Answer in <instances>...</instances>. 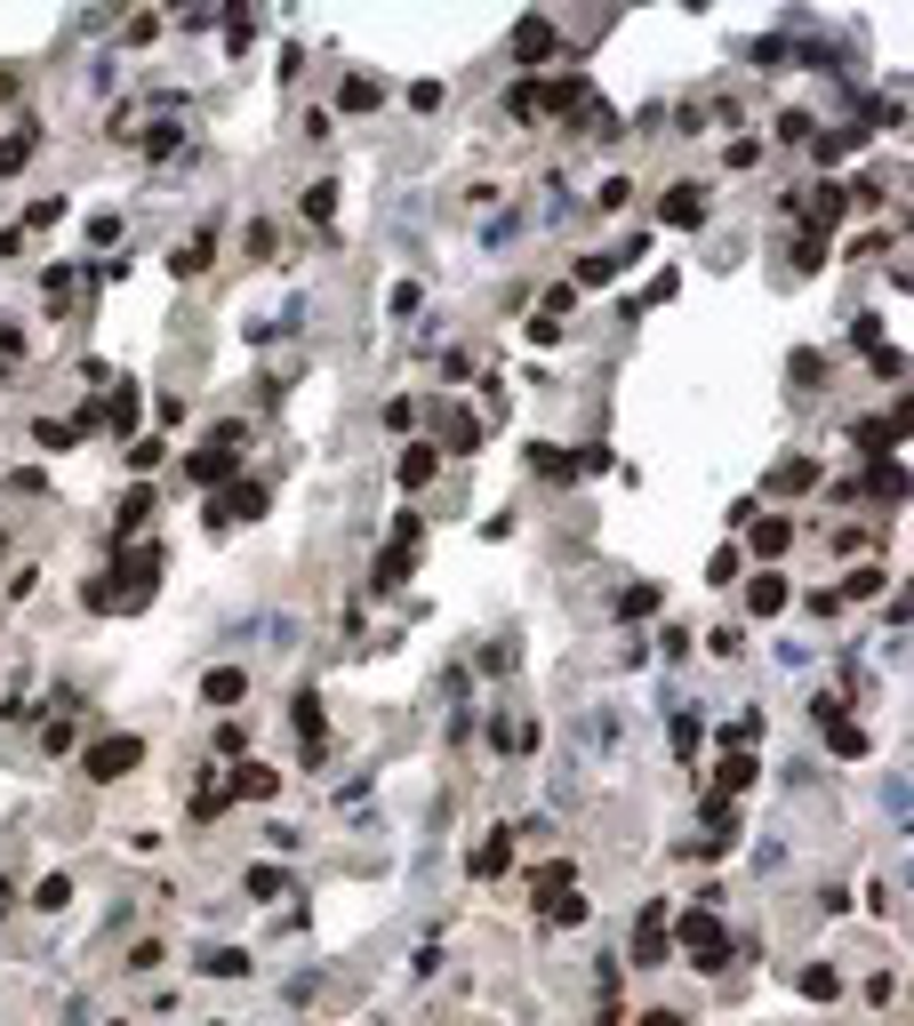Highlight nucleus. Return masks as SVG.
Returning a JSON list of instances; mask_svg holds the SVG:
<instances>
[{"label":"nucleus","mask_w":914,"mask_h":1026,"mask_svg":"<svg viewBox=\"0 0 914 1026\" xmlns=\"http://www.w3.org/2000/svg\"><path fill=\"white\" fill-rule=\"evenodd\" d=\"M442 441H450V458H465L473 441H482V418H465V409H442Z\"/></svg>","instance_id":"obj_22"},{"label":"nucleus","mask_w":914,"mask_h":1026,"mask_svg":"<svg viewBox=\"0 0 914 1026\" xmlns=\"http://www.w3.org/2000/svg\"><path fill=\"white\" fill-rule=\"evenodd\" d=\"M505 113H514V121H546V96H537V81H514V96H505Z\"/></svg>","instance_id":"obj_29"},{"label":"nucleus","mask_w":914,"mask_h":1026,"mask_svg":"<svg viewBox=\"0 0 914 1026\" xmlns=\"http://www.w3.org/2000/svg\"><path fill=\"white\" fill-rule=\"evenodd\" d=\"M32 153H41V129H32V121H17L9 136H0V177H17V168H24Z\"/></svg>","instance_id":"obj_18"},{"label":"nucleus","mask_w":914,"mask_h":1026,"mask_svg":"<svg viewBox=\"0 0 914 1026\" xmlns=\"http://www.w3.org/2000/svg\"><path fill=\"white\" fill-rule=\"evenodd\" d=\"M41 755H73V714H57V722L41 730Z\"/></svg>","instance_id":"obj_35"},{"label":"nucleus","mask_w":914,"mask_h":1026,"mask_svg":"<svg viewBox=\"0 0 914 1026\" xmlns=\"http://www.w3.org/2000/svg\"><path fill=\"white\" fill-rule=\"evenodd\" d=\"M658 225H682V233H690V225H706V185H690V177H682V185H666Z\"/></svg>","instance_id":"obj_7"},{"label":"nucleus","mask_w":914,"mask_h":1026,"mask_svg":"<svg viewBox=\"0 0 914 1026\" xmlns=\"http://www.w3.org/2000/svg\"><path fill=\"white\" fill-rule=\"evenodd\" d=\"M674 946H682V963L690 971H730V931H722V922H715V906H690L682 922H674Z\"/></svg>","instance_id":"obj_1"},{"label":"nucleus","mask_w":914,"mask_h":1026,"mask_svg":"<svg viewBox=\"0 0 914 1026\" xmlns=\"http://www.w3.org/2000/svg\"><path fill=\"white\" fill-rule=\"evenodd\" d=\"M41 297H49V305L73 297V265H49V273H41Z\"/></svg>","instance_id":"obj_40"},{"label":"nucleus","mask_w":914,"mask_h":1026,"mask_svg":"<svg viewBox=\"0 0 914 1026\" xmlns=\"http://www.w3.org/2000/svg\"><path fill=\"white\" fill-rule=\"evenodd\" d=\"M747 57H754V64H762V73H778V64H787V57H794V49H787V41H778V32H770V41H754V49H747Z\"/></svg>","instance_id":"obj_42"},{"label":"nucleus","mask_w":914,"mask_h":1026,"mask_svg":"<svg viewBox=\"0 0 914 1026\" xmlns=\"http://www.w3.org/2000/svg\"><path fill=\"white\" fill-rule=\"evenodd\" d=\"M802 995H810V1003H834L842 978H834V971H802Z\"/></svg>","instance_id":"obj_39"},{"label":"nucleus","mask_w":914,"mask_h":1026,"mask_svg":"<svg viewBox=\"0 0 914 1026\" xmlns=\"http://www.w3.org/2000/svg\"><path fill=\"white\" fill-rule=\"evenodd\" d=\"M505 866H514V834L497 827V834H490V842H482V850H473V859H465V874H473V882H497Z\"/></svg>","instance_id":"obj_10"},{"label":"nucleus","mask_w":914,"mask_h":1026,"mask_svg":"<svg viewBox=\"0 0 914 1026\" xmlns=\"http://www.w3.org/2000/svg\"><path fill=\"white\" fill-rule=\"evenodd\" d=\"M32 906H41V914H64V906H73V874H41V882H32Z\"/></svg>","instance_id":"obj_24"},{"label":"nucleus","mask_w":914,"mask_h":1026,"mask_svg":"<svg viewBox=\"0 0 914 1026\" xmlns=\"http://www.w3.org/2000/svg\"><path fill=\"white\" fill-rule=\"evenodd\" d=\"M747 609H754V618H778V609H787V577H778V570H762L754 586H747Z\"/></svg>","instance_id":"obj_21"},{"label":"nucleus","mask_w":914,"mask_h":1026,"mask_svg":"<svg viewBox=\"0 0 914 1026\" xmlns=\"http://www.w3.org/2000/svg\"><path fill=\"white\" fill-rule=\"evenodd\" d=\"M738 562H747V554H738V545H722V554L706 562V586H730V577H738Z\"/></svg>","instance_id":"obj_36"},{"label":"nucleus","mask_w":914,"mask_h":1026,"mask_svg":"<svg viewBox=\"0 0 914 1026\" xmlns=\"http://www.w3.org/2000/svg\"><path fill=\"white\" fill-rule=\"evenodd\" d=\"M105 425H113V433H129V425H137V393H129V386H121V401L105 409Z\"/></svg>","instance_id":"obj_45"},{"label":"nucleus","mask_w":914,"mask_h":1026,"mask_svg":"<svg viewBox=\"0 0 914 1026\" xmlns=\"http://www.w3.org/2000/svg\"><path fill=\"white\" fill-rule=\"evenodd\" d=\"M787 545H794V522H778V513H770V522H747V554L754 562H778Z\"/></svg>","instance_id":"obj_13"},{"label":"nucleus","mask_w":914,"mask_h":1026,"mask_svg":"<svg viewBox=\"0 0 914 1026\" xmlns=\"http://www.w3.org/2000/svg\"><path fill=\"white\" fill-rule=\"evenodd\" d=\"M201 971H209V978H249V954L242 946H209V954H201Z\"/></svg>","instance_id":"obj_27"},{"label":"nucleus","mask_w":914,"mask_h":1026,"mask_svg":"<svg viewBox=\"0 0 914 1026\" xmlns=\"http://www.w3.org/2000/svg\"><path fill=\"white\" fill-rule=\"evenodd\" d=\"M754 778H762V762L747 755V746H730V755H722V770H715V794H747Z\"/></svg>","instance_id":"obj_16"},{"label":"nucleus","mask_w":914,"mask_h":1026,"mask_svg":"<svg viewBox=\"0 0 914 1026\" xmlns=\"http://www.w3.org/2000/svg\"><path fill=\"white\" fill-rule=\"evenodd\" d=\"M537 914H546V931H578V922H586L594 906L578 899V882H569V891H554V899H537Z\"/></svg>","instance_id":"obj_15"},{"label":"nucleus","mask_w":914,"mask_h":1026,"mask_svg":"<svg viewBox=\"0 0 914 1026\" xmlns=\"http://www.w3.org/2000/svg\"><path fill=\"white\" fill-rule=\"evenodd\" d=\"M297 209H305V225H329V217H337V185H329V177H321V185H305V193H297Z\"/></svg>","instance_id":"obj_26"},{"label":"nucleus","mask_w":914,"mask_h":1026,"mask_svg":"<svg viewBox=\"0 0 914 1026\" xmlns=\"http://www.w3.org/2000/svg\"><path fill=\"white\" fill-rule=\"evenodd\" d=\"M145 522H153V490L137 482V490H129V497H121V522H113V554H121V545H129V537H137Z\"/></svg>","instance_id":"obj_17"},{"label":"nucleus","mask_w":914,"mask_h":1026,"mask_svg":"<svg viewBox=\"0 0 914 1026\" xmlns=\"http://www.w3.org/2000/svg\"><path fill=\"white\" fill-rule=\"evenodd\" d=\"M161 963H168V954H161V938H137V946H129V963H121V971H129V978H153Z\"/></svg>","instance_id":"obj_31"},{"label":"nucleus","mask_w":914,"mask_h":1026,"mask_svg":"<svg viewBox=\"0 0 914 1026\" xmlns=\"http://www.w3.org/2000/svg\"><path fill=\"white\" fill-rule=\"evenodd\" d=\"M810 722H819V738L834 746L842 762H859V755H866V730L851 722V706H842V698H826V690H819V698H810Z\"/></svg>","instance_id":"obj_3"},{"label":"nucleus","mask_w":914,"mask_h":1026,"mask_svg":"<svg viewBox=\"0 0 914 1026\" xmlns=\"http://www.w3.org/2000/svg\"><path fill=\"white\" fill-rule=\"evenodd\" d=\"M242 698H249V674H242V666L201 674V706H242Z\"/></svg>","instance_id":"obj_14"},{"label":"nucleus","mask_w":914,"mask_h":1026,"mask_svg":"<svg viewBox=\"0 0 914 1026\" xmlns=\"http://www.w3.org/2000/svg\"><path fill=\"white\" fill-rule=\"evenodd\" d=\"M874 497H906V473H898V458H874Z\"/></svg>","instance_id":"obj_33"},{"label":"nucleus","mask_w":914,"mask_h":1026,"mask_svg":"<svg viewBox=\"0 0 914 1026\" xmlns=\"http://www.w3.org/2000/svg\"><path fill=\"white\" fill-rule=\"evenodd\" d=\"M433 473H442V441H410V450L393 458V482H401V490H425Z\"/></svg>","instance_id":"obj_6"},{"label":"nucleus","mask_w":914,"mask_h":1026,"mask_svg":"<svg viewBox=\"0 0 914 1026\" xmlns=\"http://www.w3.org/2000/svg\"><path fill=\"white\" fill-rule=\"evenodd\" d=\"M242 891H249V899H289V874H281V866H249Z\"/></svg>","instance_id":"obj_28"},{"label":"nucleus","mask_w":914,"mask_h":1026,"mask_svg":"<svg viewBox=\"0 0 914 1026\" xmlns=\"http://www.w3.org/2000/svg\"><path fill=\"white\" fill-rule=\"evenodd\" d=\"M530 465L546 473V482H569V473H578V458H569V450H554V441H530Z\"/></svg>","instance_id":"obj_25"},{"label":"nucleus","mask_w":914,"mask_h":1026,"mask_svg":"<svg viewBox=\"0 0 914 1026\" xmlns=\"http://www.w3.org/2000/svg\"><path fill=\"white\" fill-rule=\"evenodd\" d=\"M883 586H891L883 570H851V586H842V594H851V602H874V594H883Z\"/></svg>","instance_id":"obj_37"},{"label":"nucleus","mask_w":914,"mask_h":1026,"mask_svg":"<svg viewBox=\"0 0 914 1026\" xmlns=\"http://www.w3.org/2000/svg\"><path fill=\"white\" fill-rule=\"evenodd\" d=\"M674 755H682V762L698 755V714H674Z\"/></svg>","instance_id":"obj_43"},{"label":"nucleus","mask_w":914,"mask_h":1026,"mask_svg":"<svg viewBox=\"0 0 914 1026\" xmlns=\"http://www.w3.org/2000/svg\"><path fill=\"white\" fill-rule=\"evenodd\" d=\"M137 762H145V738H137V730H121V738H96L89 755H81V778H89V786H113V778L137 770Z\"/></svg>","instance_id":"obj_2"},{"label":"nucleus","mask_w":914,"mask_h":1026,"mask_svg":"<svg viewBox=\"0 0 914 1026\" xmlns=\"http://www.w3.org/2000/svg\"><path fill=\"white\" fill-rule=\"evenodd\" d=\"M634 1026H690V1018H682V1010H641Z\"/></svg>","instance_id":"obj_46"},{"label":"nucleus","mask_w":914,"mask_h":1026,"mask_svg":"<svg viewBox=\"0 0 914 1026\" xmlns=\"http://www.w3.org/2000/svg\"><path fill=\"white\" fill-rule=\"evenodd\" d=\"M810 482H819V458H787V465H778L762 490H778V497H787V490H810Z\"/></svg>","instance_id":"obj_23"},{"label":"nucleus","mask_w":914,"mask_h":1026,"mask_svg":"<svg viewBox=\"0 0 914 1026\" xmlns=\"http://www.w3.org/2000/svg\"><path fill=\"white\" fill-rule=\"evenodd\" d=\"M217 265V225H193L177 249H168V273H177V281H201V273Z\"/></svg>","instance_id":"obj_5"},{"label":"nucleus","mask_w":914,"mask_h":1026,"mask_svg":"<svg viewBox=\"0 0 914 1026\" xmlns=\"http://www.w3.org/2000/svg\"><path fill=\"white\" fill-rule=\"evenodd\" d=\"M161 458H168V441H161V433H145V441H129V473H153Z\"/></svg>","instance_id":"obj_32"},{"label":"nucleus","mask_w":914,"mask_h":1026,"mask_svg":"<svg viewBox=\"0 0 914 1026\" xmlns=\"http://www.w3.org/2000/svg\"><path fill=\"white\" fill-rule=\"evenodd\" d=\"M257 513H265V482H225V490H209V513H201V522L242 530V522H257Z\"/></svg>","instance_id":"obj_4"},{"label":"nucleus","mask_w":914,"mask_h":1026,"mask_svg":"<svg viewBox=\"0 0 914 1026\" xmlns=\"http://www.w3.org/2000/svg\"><path fill=\"white\" fill-rule=\"evenodd\" d=\"M410 570H418V545H386L378 570H369V586H378V594H401V586H410Z\"/></svg>","instance_id":"obj_9"},{"label":"nucleus","mask_w":914,"mask_h":1026,"mask_svg":"<svg viewBox=\"0 0 914 1026\" xmlns=\"http://www.w3.org/2000/svg\"><path fill=\"white\" fill-rule=\"evenodd\" d=\"M554 57V24L546 17H522L514 24V64H546Z\"/></svg>","instance_id":"obj_12"},{"label":"nucleus","mask_w":914,"mask_h":1026,"mask_svg":"<svg viewBox=\"0 0 914 1026\" xmlns=\"http://www.w3.org/2000/svg\"><path fill=\"white\" fill-rule=\"evenodd\" d=\"M874 353V378H906V353L898 346H866Z\"/></svg>","instance_id":"obj_44"},{"label":"nucleus","mask_w":914,"mask_h":1026,"mask_svg":"<svg viewBox=\"0 0 914 1026\" xmlns=\"http://www.w3.org/2000/svg\"><path fill=\"white\" fill-rule=\"evenodd\" d=\"M225 794H242V802H274L281 794V770H265V762H233V778H225Z\"/></svg>","instance_id":"obj_8"},{"label":"nucleus","mask_w":914,"mask_h":1026,"mask_svg":"<svg viewBox=\"0 0 914 1026\" xmlns=\"http://www.w3.org/2000/svg\"><path fill=\"white\" fill-rule=\"evenodd\" d=\"M32 441H41L49 458H64V450H73V441H81V425H57V418H41V425H32Z\"/></svg>","instance_id":"obj_30"},{"label":"nucleus","mask_w":914,"mask_h":1026,"mask_svg":"<svg viewBox=\"0 0 914 1026\" xmlns=\"http://www.w3.org/2000/svg\"><path fill=\"white\" fill-rule=\"evenodd\" d=\"M9 906H17V882H9V874H0V922H9Z\"/></svg>","instance_id":"obj_47"},{"label":"nucleus","mask_w":914,"mask_h":1026,"mask_svg":"<svg viewBox=\"0 0 914 1026\" xmlns=\"http://www.w3.org/2000/svg\"><path fill=\"white\" fill-rule=\"evenodd\" d=\"M378 105H386V81L346 73V89H337V113H378Z\"/></svg>","instance_id":"obj_19"},{"label":"nucleus","mask_w":914,"mask_h":1026,"mask_svg":"<svg viewBox=\"0 0 914 1026\" xmlns=\"http://www.w3.org/2000/svg\"><path fill=\"white\" fill-rule=\"evenodd\" d=\"M233 465H242V458H225V450H193V458H185V482H193V490H225V482H233Z\"/></svg>","instance_id":"obj_11"},{"label":"nucleus","mask_w":914,"mask_h":1026,"mask_svg":"<svg viewBox=\"0 0 914 1026\" xmlns=\"http://www.w3.org/2000/svg\"><path fill=\"white\" fill-rule=\"evenodd\" d=\"M650 609H658V586H626V594H618V618H626V626L650 618Z\"/></svg>","instance_id":"obj_34"},{"label":"nucleus","mask_w":914,"mask_h":1026,"mask_svg":"<svg viewBox=\"0 0 914 1026\" xmlns=\"http://www.w3.org/2000/svg\"><path fill=\"white\" fill-rule=\"evenodd\" d=\"M618 249H594V257H578V273H569V289H602V281H618Z\"/></svg>","instance_id":"obj_20"},{"label":"nucleus","mask_w":914,"mask_h":1026,"mask_svg":"<svg viewBox=\"0 0 914 1026\" xmlns=\"http://www.w3.org/2000/svg\"><path fill=\"white\" fill-rule=\"evenodd\" d=\"M778 136H787V145H810V136H819V121H810V113H778Z\"/></svg>","instance_id":"obj_41"},{"label":"nucleus","mask_w":914,"mask_h":1026,"mask_svg":"<svg viewBox=\"0 0 914 1026\" xmlns=\"http://www.w3.org/2000/svg\"><path fill=\"white\" fill-rule=\"evenodd\" d=\"M217 755L242 762V755H249V722H217Z\"/></svg>","instance_id":"obj_38"}]
</instances>
